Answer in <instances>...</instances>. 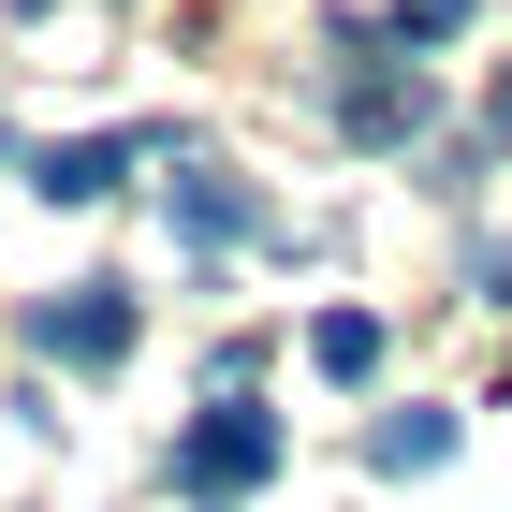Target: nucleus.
Segmentation results:
<instances>
[{
    "mask_svg": "<svg viewBox=\"0 0 512 512\" xmlns=\"http://www.w3.org/2000/svg\"><path fill=\"white\" fill-rule=\"evenodd\" d=\"M469 30V0H395V44H454Z\"/></svg>",
    "mask_w": 512,
    "mask_h": 512,
    "instance_id": "obj_8",
    "label": "nucleus"
},
{
    "mask_svg": "<svg viewBox=\"0 0 512 512\" xmlns=\"http://www.w3.org/2000/svg\"><path fill=\"white\" fill-rule=\"evenodd\" d=\"M439 454H454V410H381V425H366V469L381 483H425Z\"/></svg>",
    "mask_w": 512,
    "mask_h": 512,
    "instance_id": "obj_6",
    "label": "nucleus"
},
{
    "mask_svg": "<svg viewBox=\"0 0 512 512\" xmlns=\"http://www.w3.org/2000/svg\"><path fill=\"white\" fill-rule=\"evenodd\" d=\"M498 132H512V88H498Z\"/></svg>",
    "mask_w": 512,
    "mask_h": 512,
    "instance_id": "obj_10",
    "label": "nucleus"
},
{
    "mask_svg": "<svg viewBox=\"0 0 512 512\" xmlns=\"http://www.w3.org/2000/svg\"><path fill=\"white\" fill-rule=\"evenodd\" d=\"M132 176V132H74V147H30V191L44 205H103Z\"/></svg>",
    "mask_w": 512,
    "mask_h": 512,
    "instance_id": "obj_4",
    "label": "nucleus"
},
{
    "mask_svg": "<svg viewBox=\"0 0 512 512\" xmlns=\"http://www.w3.org/2000/svg\"><path fill=\"white\" fill-rule=\"evenodd\" d=\"M264 469H278V425L249 410V395H220V410H205V425L176 439V483H205V498H249Z\"/></svg>",
    "mask_w": 512,
    "mask_h": 512,
    "instance_id": "obj_3",
    "label": "nucleus"
},
{
    "mask_svg": "<svg viewBox=\"0 0 512 512\" xmlns=\"http://www.w3.org/2000/svg\"><path fill=\"white\" fill-rule=\"evenodd\" d=\"M308 366H322V381H366V366H381V322H366V308H322L308 322Z\"/></svg>",
    "mask_w": 512,
    "mask_h": 512,
    "instance_id": "obj_7",
    "label": "nucleus"
},
{
    "mask_svg": "<svg viewBox=\"0 0 512 512\" xmlns=\"http://www.w3.org/2000/svg\"><path fill=\"white\" fill-rule=\"evenodd\" d=\"M30 352H44V366H118V352H132V293H118V278L44 293V308H30Z\"/></svg>",
    "mask_w": 512,
    "mask_h": 512,
    "instance_id": "obj_2",
    "label": "nucleus"
},
{
    "mask_svg": "<svg viewBox=\"0 0 512 512\" xmlns=\"http://www.w3.org/2000/svg\"><path fill=\"white\" fill-rule=\"evenodd\" d=\"M176 235H191V249L264 235V191H235V176H176Z\"/></svg>",
    "mask_w": 512,
    "mask_h": 512,
    "instance_id": "obj_5",
    "label": "nucleus"
},
{
    "mask_svg": "<svg viewBox=\"0 0 512 512\" xmlns=\"http://www.w3.org/2000/svg\"><path fill=\"white\" fill-rule=\"evenodd\" d=\"M469 278H483V308H512V235H483V249H469Z\"/></svg>",
    "mask_w": 512,
    "mask_h": 512,
    "instance_id": "obj_9",
    "label": "nucleus"
},
{
    "mask_svg": "<svg viewBox=\"0 0 512 512\" xmlns=\"http://www.w3.org/2000/svg\"><path fill=\"white\" fill-rule=\"evenodd\" d=\"M337 59H352V74H337V132H352V147H410V132L439 118V88L410 74L395 30H337Z\"/></svg>",
    "mask_w": 512,
    "mask_h": 512,
    "instance_id": "obj_1",
    "label": "nucleus"
}]
</instances>
